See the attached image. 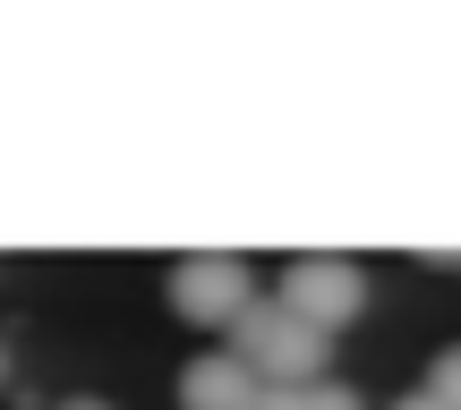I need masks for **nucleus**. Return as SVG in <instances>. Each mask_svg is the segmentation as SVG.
<instances>
[{"label":"nucleus","mask_w":461,"mask_h":410,"mask_svg":"<svg viewBox=\"0 0 461 410\" xmlns=\"http://www.w3.org/2000/svg\"><path fill=\"white\" fill-rule=\"evenodd\" d=\"M222 351H240L265 385H325V360H333V333H316L308 316H291L282 299H257L240 325L222 333Z\"/></svg>","instance_id":"obj_1"},{"label":"nucleus","mask_w":461,"mask_h":410,"mask_svg":"<svg viewBox=\"0 0 461 410\" xmlns=\"http://www.w3.org/2000/svg\"><path fill=\"white\" fill-rule=\"evenodd\" d=\"M282 308L308 316L316 333L350 325V316L367 308V274H359V257H333V248H316V257H291V265H282Z\"/></svg>","instance_id":"obj_3"},{"label":"nucleus","mask_w":461,"mask_h":410,"mask_svg":"<svg viewBox=\"0 0 461 410\" xmlns=\"http://www.w3.org/2000/svg\"><path fill=\"white\" fill-rule=\"evenodd\" d=\"M171 308H180L188 325H205V333H230L248 308H257L248 257H230V248H188V257L171 265Z\"/></svg>","instance_id":"obj_2"},{"label":"nucleus","mask_w":461,"mask_h":410,"mask_svg":"<svg viewBox=\"0 0 461 410\" xmlns=\"http://www.w3.org/2000/svg\"><path fill=\"white\" fill-rule=\"evenodd\" d=\"M60 410H112V402H103V394H68Z\"/></svg>","instance_id":"obj_9"},{"label":"nucleus","mask_w":461,"mask_h":410,"mask_svg":"<svg viewBox=\"0 0 461 410\" xmlns=\"http://www.w3.org/2000/svg\"><path fill=\"white\" fill-rule=\"evenodd\" d=\"M180 410H265V377L240 351H197L180 368Z\"/></svg>","instance_id":"obj_4"},{"label":"nucleus","mask_w":461,"mask_h":410,"mask_svg":"<svg viewBox=\"0 0 461 410\" xmlns=\"http://www.w3.org/2000/svg\"><path fill=\"white\" fill-rule=\"evenodd\" d=\"M428 394H436V402H445V410H461V342H453V351H445V360H436V368H428Z\"/></svg>","instance_id":"obj_5"},{"label":"nucleus","mask_w":461,"mask_h":410,"mask_svg":"<svg viewBox=\"0 0 461 410\" xmlns=\"http://www.w3.org/2000/svg\"><path fill=\"white\" fill-rule=\"evenodd\" d=\"M384 410H445V402H436V394H428V385H411V394H393V402H384Z\"/></svg>","instance_id":"obj_7"},{"label":"nucleus","mask_w":461,"mask_h":410,"mask_svg":"<svg viewBox=\"0 0 461 410\" xmlns=\"http://www.w3.org/2000/svg\"><path fill=\"white\" fill-rule=\"evenodd\" d=\"M299 410H359V394H350L342 377H325V385H308V394H299Z\"/></svg>","instance_id":"obj_6"},{"label":"nucleus","mask_w":461,"mask_h":410,"mask_svg":"<svg viewBox=\"0 0 461 410\" xmlns=\"http://www.w3.org/2000/svg\"><path fill=\"white\" fill-rule=\"evenodd\" d=\"M0 377H9V351H0Z\"/></svg>","instance_id":"obj_10"},{"label":"nucleus","mask_w":461,"mask_h":410,"mask_svg":"<svg viewBox=\"0 0 461 410\" xmlns=\"http://www.w3.org/2000/svg\"><path fill=\"white\" fill-rule=\"evenodd\" d=\"M299 394L308 385H265V410H299Z\"/></svg>","instance_id":"obj_8"}]
</instances>
